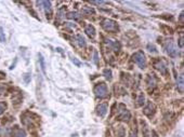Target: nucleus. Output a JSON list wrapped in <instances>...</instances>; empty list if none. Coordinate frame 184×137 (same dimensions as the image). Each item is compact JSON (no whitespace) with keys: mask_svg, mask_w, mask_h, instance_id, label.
<instances>
[{"mask_svg":"<svg viewBox=\"0 0 184 137\" xmlns=\"http://www.w3.org/2000/svg\"><path fill=\"white\" fill-rule=\"evenodd\" d=\"M132 59L141 69H144L146 67V58H145V55L143 52L139 51L137 53H134L132 55Z\"/></svg>","mask_w":184,"mask_h":137,"instance_id":"f257e3e1","label":"nucleus"},{"mask_svg":"<svg viewBox=\"0 0 184 137\" xmlns=\"http://www.w3.org/2000/svg\"><path fill=\"white\" fill-rule=\"evenodd\" d=\"M94 94L97 97H100V98H103L105 97L106 95H107V86H106L105 83H99L95 85L94 88Z\"/></svg>","mask_w":184,"mask_h":137,"instance_id":"f03ea898","label":"nucleus"},{"mask_svg":"<svg viewBox=\"0 0 184 137\" xmlns=\"http://www.w3.org/2000/svg\"><path fill=\"white\" fill-rule=\"evenodd\" d=\"M102 27L105 29L106 31H115L117 30V25H116V22L112 20H104L102 22Z\"/></svg>","mask_w":184,"mask_h":137,"instance_id":"7ed1b4c3","label":"nucleus"},{"mask_svg":"<svg viewBox=\"0 0 184 137\" xmlns=\"http://www.w3.org/2000/svg\"><path fill=\"white\" fill-rule=\"evenodd\" d=\"M117 117L120 119V120H126L128 121L130 119V112L129 110L124 106V105H119V110H118V115Z\"/></svg>","mask_w":184,"mask_h":137,"instance_id":"20e7f679","label":"nucleus"},{"mask_svg":"<svg viewBox=\"0 0 184 137\" xmlns=\"http://www.w3.org/2000/svg\"><path fill=\"white\" fill-rule=\"evenodd\" d=\"M165 49H166V52H167V53L169 54V56H171V57H176L179 54L176 45H174L171 41H168L167 44L165 45Z\"/></svg>","mask_w":184,"mask_h":137,"instance_id":"39448f33","label":"nucleus"},{"mask_svg":"<svg viewBox=\"0 0 184 137\" xmlns=\"http://www.w3.org/2000/svg\"><path fill=\"white\" fill-rule=\"evenodd\" d=\"M97 116H100L101 118H104L106 112H107V106H106L105 104H101L100 106H97Z\"/></svg>","mask_w":184,"mask_h":137,"instance_id":"423d86ee","label":"nucleus"},{"mask_svg":"<svg viewBox=\"0 0 184 137\" xmlns=\"http://www.w3.org/2000/svg\"><path fill=\"white\" fill-rule=\"evenodd\" d=\"M155 67L157 70H159L163 75H166L167 74V67H166V64L163 63V61H159L158 63L155 64Z\"/></svg>","mask_w":184,"mask_h":137,"instance_id":"0eeeda50","label":"nucleus"},{"mask_svg":"<svg viewBox=\"0 0 184 137\" xmlns=\"http://www.w3.org/2000/svg\"><path fill=\"white\" fill-rule=\"evenodd\" d=\"M154 112H155V106H154L152 103H149L147 106L144 108V113L146 116H152Z\"/></svg>","mask_w":184,"mask_h":137,"instance_id":"6e6552de","label":"nucleus"},{"mask_svg":"<svg viewBox=\"0 0 184 137\" xmlns=\"http://www.w3.org/2000/svg\"><path fill=\"white\" fill-rule=\"evenodd\" d=\"M85 31H86V34L89 36V37L94 38V36H95V29H94V27H93L92 25H88V26L86 27Z\"/></svg>","mask_w":184,"mask_h":137,"instance_id":"1a4fd4ad","label":"nucleus"},{"mask_svg":"<svg viewBox=\"0 0 184 137\" xmlns=\"http://www.w3.org/2000/svg\"><path fill=\"white\" fill-rule=\"evenodd\" d=\"M177 86H178L179 91L182 93L183 92V86H184V80H183L182 75H181V76H179L178 78H177Z\"/></svg>","mask_w":184,"mask_h":137,"instance_id":"9d476101","label":"nucleus"},{"mask_svg":"<svg viewBox=\"0 0 184 137\" xmlns=\"http://www.w3.org/2000/svg\"><path fill=\"white\" fill-rule=\"evenodd\" d=\"M38 57H39V63H40V67H41V70L45 75H46V62H45V58L41 54H38Z\"/></svg>","mask_w":184,"mask_h":137,"instance_id":"9b49d317","label":"nucleus"},{"mask_svg":"<svg viewBox=\"0 0 184 137\" xmlns=\"http://www.w3.org/2000/svg\"><path fill=\"white\" fill-rule=\"evenodd\" d=\"M147 84H149V88H154V86L156 85V79L155 77L153 76V75H149V77H147Z\"/></svg>","mask_w":184,"mask_h":137,"instance_id":"f8f14e48","label":"nucleus"},{"mask_svg":"<svg viewBox=\"0 0 184 137\" xmlns=\"http://www.w3.org/2000/svg\"><path fill=\"white\" fill-rule=\"evenodd\" d=\"M41 4H44L45 11H46L47 14H51V2L50 1H42L40 2Z\"/></svg>","mask_w":184,"mask_h":137,"instance_id":"ddd939ff","label":"nucleus"},{"mask_svg":"<svg viewBox=\"0 0 184 137\" xmlns=\"http://www.w3.org/2000/svg\"><path fill=\"white\" fill-rule=\"evenodd\" d=\"M77 39H78V44L80 48H86V40L85 38L83 37V36L79 35L78 37H77Z\"/></svg>","mask_w":184,"mask_h":137,"instance_id":"4468645a","label":"nucleus"},{"mask_svg":"<svg viewBox=\"0 0 184 137\" xmlns=\"http://www.w3.org/2000/svg\"><path fill=\"white\" fill-rule=\"evenodd\" d=\"M103 74H104V76H105L106 79L112 80V70H111V69H105Z\"/></svg>","mask_w":184,"mask_h":137,"instance_id":"2eb2a0df","label":"nucleus"},{"mask_svg":"<svg viewBox=\"0 0 184 137\" xmlns=\"http://www.w3.org/2000/svg\"><path fill=\"white\" fill-rule=\"evenodd\" d=\"M83 13H85V14H93L94 13V10L91 8H87V7H85V8L83 9Z\"/></svg>","mask_w":184,"mask_h":137,"instance_id":"dca6fc26","label":"nucleus"},{"mask_svg":"<svg viewBox=\"0 0 184 137\" xmlns=\"http://www.w3.org/2000/svg\"><path fill=\"white\" fill-rule=\"evenodd\" d=\"M144 104V95L140 94V96L138 98V106H142Z\"/></svg>","mask_w":184,"mask_h":137,"instance_id":"f3484780","label":"nucleus"},{"mask_svg":"<svg viewBox=\"0 0 184 137\" xmlns=\"http://www.w3.org/2000/svg\"><path fill=\"white\" fill-rule=\"evenodd\" d=\"M6 41V36H4L3 29L0 27V42H4Z\"/></svg>","mask_w":184,"mask_h":137,"instance_id":"a211bd4d","label":"nucleus"},{"mask_svg":"<svg viewBox=\"0 0 184 137\" xmlns=\"http://www.w3.org/2000/svg\"><path fill=\"white\" fill-rule=\"evenodd\" d=\"M15 136L17 137H25L26 136V134H25V132L22 131V130H17V133H15Z\"/></svg>","mask_w":184,"mask_h":137,"instance_id":"6ab92c4d","label":"nucleus"},{"mask_svg":"<svg viewBox=\"0 0 184 137\" xmlns=\"http://www.w3.org/2000/svg\"><path fill=\"white\" fill-rule=\"evenodd\" d=\"M108 43H110L111 45H113V47H114L115 49H119V48H120L119 43H117V42H114V40H108Z\"/></svg>","mask_w":184,"mask_h":137,"instance_id":"aec40b11","label":"nucleus"},{"mask_svg":"<svg viewBox=\"0 0 184 137\" xmlns=\"http://www.w3.org/2000/svg\"><path fill=\"white\" fill-rule=\"evenodd\" d=\"M6 108H7V105L4 103H0V115H2L4 112Z\"/></svg>","mask_w":184,"mask_h":137,"instance_id":"412c9836","label":"nucleus"},{"mask_svg":"<svg viewBox=\"0 0 184 137\" xmlns=\"http://www.w3.org/2000/svg\"><path fill=\"white\" fill-rule=\"evenodd\" d=\"M72 62L75 64V65L77 66V67H80V66H81V63H80V62H79L76 57H72Z\"/></svg>","mask_w":184,"mask_h":137,"instance_id":"4be33fe9","label":"nucleus"},{"mask_svg":"<svg viewBox=\"0 0 184 137\" xmlns=\"http://www.w3.org/2000/svg\"><path fill=\"white\" fill-rule=\"evenodd\" d=\"M77 13L75 12V13H68V15H67V17H69V19H78L79 16H77Z\"/></svg>","mask_w":184,"mask_h":137,"instance_id":"5701e85b","label":"nucleus"},{"mask_svg":"<svg viewBox=\"0 0 184 137\" xmlns=\"http://www.w3.org/2000/svg\"><path fill=\"white\" fill-rule=\"evenodd\" d=\"M147 49H149V52H153V53H156V52H157V51H156V49H155V47H154V45H152V44L147 45Z\"/></svg>","mask_w":184,"mask_h":137,"instance_id":"b1692460","label":"nucleus"},{"mask_svg":"<svg viewBox=\"0 0 184 137\" xmlns=\"http://www.w3.org/2000/svg\"><path fill=\"white\" fill-rule=\"evenodd\" d=\"M29 77H31V74H26L24 76V80H25V82H26V83H28V82H29Z\"/></svg>","mask_w":184,"mask_h":137,"instance_id":"393cba45","label":"nucleus"},{"mask_svg":"<svg viewBox=\"0 0 184 137\" xmlns=\"http://www.w3.org/2000/svg\"><path fill=\"white\" fill-rule=\"evenodd\" d=\"M94 63L99 64V58H97V52H94Z\"/></svg>","mask_w":184,"mask_h":137,"instance_id":"a878e982","label":"nucleus"},{"mask_svg":"<svg viewBox=\"0 0 184 137\" xmlns=\"http://www.w3.org/2000/svg\"><path fill=\"white\" fill-rule=\"evenodd\" d=\"M92 3H97V4H102V3H104V1H92Z\"/></svg>","mask_w":184,"mask_h":137,"instance_id":"bb28decb","label":"nucleus"},{"mask_svg":"<svg viewBox=\"0 0 184 137\" xmlns=\"http://www.w3.org/2000/svg\"><path fill=\"white\" fill-rule=\"evenodd\" d=\"M180 47L181 48L183 47V38H181V39H180Z\"/></svg>","mask_w":184,"mask_h":137,"instance_id":"cd10ccee","label":"nucleus"},{"mask_svg":"<svg viewBox=\"0 0 184 137\" xmlns=\"http://www.w3.org/2000/svg\"><path fill=\"white\" fill-rule=\"evenodd\" d=\"M153 137H158V136H157V135H156V134H154V136H153Z\"/></svg>","mask_w":184,"mask_h":137,"instance_id":"c85d7f7f","label":"nucleus"}]
</instances>
